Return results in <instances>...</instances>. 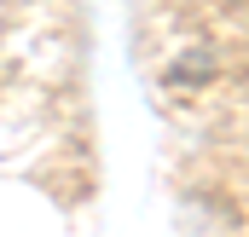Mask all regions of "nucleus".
I'll return each mask as SVG.
<instances>
[]
</instances>
